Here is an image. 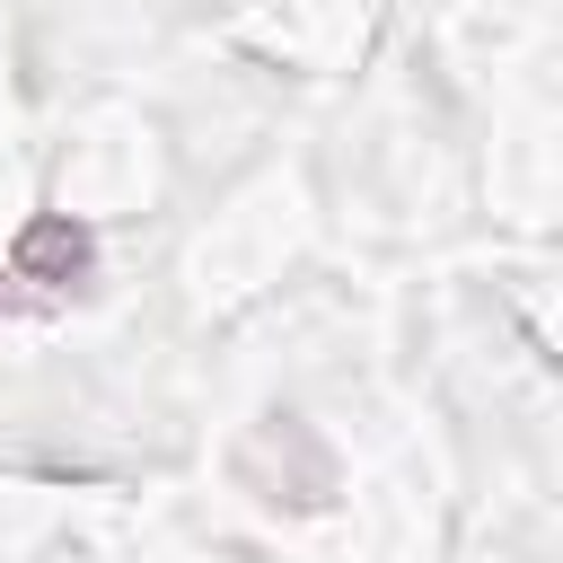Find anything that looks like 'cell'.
I'll use <instances>...</instances> for the list:
<instances>
[{
  "instance_id": "cell-1",
  "label": "cell",
  "mask_w": 563,
  "mask_h": 563,
  "mask_svg": "<svg viewBox=\"0 0 563 563\" xmlns=\"http://www.w3.org/2000/svg\"><path fill=\"white\" fill-rule=\"evenodd\" d=\"M88 273H97V238H88L79 220H62V211H53V220H26V238L9 246V282H44L53 299L79 290Z\"/></svg>"
}]
</instances>
